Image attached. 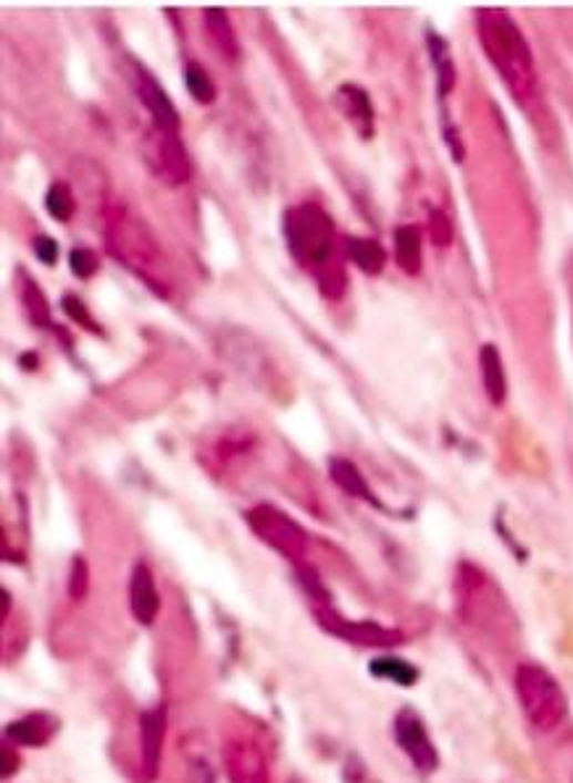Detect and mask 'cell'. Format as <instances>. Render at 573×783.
Instances as JSON below:
<instances>
[{"label": "cell", "instance_id": "cell-1", "mask_svg": "<svg viewBox=\"0 0 573 783\" xmlns=\"http://www.w3.org/2000/svg\"><path fill=\"white\" fill-rule=\"evenodd\" d=\"M477 34L487 61L523 109H534L540 101V74H536L534 53L523 38L513 17L502 9L477 11Z\"/></svg>", "mask_w": 573, "mask_h": 783}, {"label": "cell", "instance_id": "cell-2", "mask_svg": "<svg viewBox=\"0 0 573 783\" xmlns=\"http://www.w3.org/2000/svg\"><path fill=\"white\" fill-rule=\"evenodd\" d=\"M285 239L295 264L318 281L324 295L339 298L348 287L345 264L337 260V229L318 203H300L285 214Z\"/></svg>", "mask_w": 573, "mask_h": 783}, {"label": "cell", "instance_id": "cell-3", "mask_svg": "<svg viewBox=\"0 0 573 783\" xmlns=\"http://www.w3.org/2000/svg\"><path fill=\"white\" fill-rule=\"evenodd\" d=\"M109 250L166 298L172 279L166 277L164 253L155 243L153 231L137 216L126 214V210H113L109 216Z\"/></svg>", "mask_w": 573, "mask_h": 783}, {"label": "cell", "instance_id": "cell-4", "mask_svg": "<svg viewBox=\"0 0 573 783\" xmlns=\"http://www.w3.org/2000/svg\"><path fill=\"white\" fill-rule=\"evenodd\" d=\"M513 689L523 715L534 729L555 731L569 715L565 691L540 662H521L513 673Z\"/></svg>", "mask_w": 573, "mask_h": 783}, {"label": "cell", "instance_id": "cell-5", "mask_svg": "<svg viewBox=\"0 0 573 783\" xmlns=\"http://www.w3.org/2000/svg\"><path fill=\"white\" fill-rule=\"evenodd\" d=\"M247 524H250L256 536H260L268 547H274L277 553L289 557V560L300 563L303 555H306L308 536L303 532V526H297L293 518L285 516L277 507H253V511L247 513Z\"/></svg>", "mask_w": 573, "mask_h": 783}, {"label": "cell", "instance_id": "cell-6", "mask_svg": "<svg viewBox=\"0 0 573 783\" xmlns=\"http://www.w3.org/2000/svg\"><path fill=\"white\" fill-rule=\"evenodd\" d=\"M392 731L400 752L406 754L416 771L429 775L440 767V752H437L434 742H431V733L419 712L402 708L398 715H395Z\"/></svg>", "mask_w": 573, "mask_h": 783}, {"label": "cell", "instance_id": "cell-7", "mask_svg": "<svg viewBox=\"0 0 573 783\" xmlns=\"http://www.w3.org/2000/svg\"><path fill=\"white\" fill-rule=\"evenodd\" d=\"M316 616H318V624H321L329 633H335L337 639L352 641V645L379 647V650L381 647L387 650V647L402 645V633L395 629H385V626H377V624H356V620H345L327 608H318Z\"/></svg>", "mask_w": 573, "mask_h": 783}, {"label": "cell", "instance_id": "cell-8", "mask_svg": "<svg viewBox=\"0 0 573 783\" xmlns=\"http://www.w3.org/2000/svg\"><path fill=\"white\" fill-rule=\"evenodd\" d=\"M126 602H130L132 618L140 626H153L161 612V595L155 584L153 568L145 560H137L130 570V587H126Z\"/></svg>", "mask_w": 573, "mask_h": 783}, {"label": "cell", "instance_id": "cell-9", "mask_svg": "<svg viewBox=\"0 0 573 783\" xmlns=\"http://www.w3.org/2000/svg\"><path fill=\"white\" fill-rule=\"evenodd\" d=\"M158 130V126H155ZM153 166L155 172H158L161 179H166L168 185H185L190 179V158L185 145H182L180 134L168 132V130H158L153 140Z\"/></svg>", "mask_w": 573, "mask_h": 783}, {"label": "cell", "instance_id": "cell-10", "mask_svg": "<svg viewBox=\"0 0 573 783\" xmlns=\"http://www.w3.org/2000/svg\"><path fill=\"white\" fill-rule=\"evenodd\" d=\"M166 739V708L155 704L145 710L140 718V750H143V771L147 779H155L161 771V758H164Z\"/></svg>", "mask_w": 573, "mask_h": 783}, {"label": "cell", "instance_id": "cell-11", "mask_svg": "<svg viewBox=\"0 0 573 783\" xmlns=\"http://www.w3.org/2000/svg\"><path fill=\"white\" fill-rule=\"evenodd\" d=\"M224 763L232 783H268V765L256 744L232 742L224 752Z\"/></svg>", "mask_w": 573, "mask_h": 783}, {"label": "cell", "instance_id": "cell-12", "mask_svg": "<svg viewBox=\"0 0 573 783\" xmlns=\"http://www.w3.org/2000/svg\"><path fill=\"white\" fill-rule=\"evenodd\" d=\"M134 87H137V97L143 101L145 109L151 111L153 122H155V126H158V130H168V132L180 130V114H176L174 103L168 101L166 90L161 87L155 76H151L140 69L137 80H134Z\"/></svg>", "mask_w": 573, "mask_h": 783}, {"label": "cell", "instance_id": "cell-13", "mask_svg": "<svg viewBox=\"0 0 573 783\" xmlns=\"http://www.w3.org/2000/svg\"><path fill=\"white\" fill-rule=\"evenodd\" d=\"M335 105L348 122L356 126L360 137L374 134V103L369 93L358 84H339L335 90Z\"/></svg>", "mask_w": 573, "mask_h": 783}, {"label": "cell", "instance_id": "cell-14", "mask_svg": "<svg viewBox=\"0 0 573 783\" xmlns=\"http://www.w3.org/2000/svg\"><path fill=\"white\" fill-rule=\"evenodd\" d=\"M59 731V721L48 712H32V715L19 718L6 729L9 742L21 746H42L53 739V733Z\"/></svg>", "mask_w": 573, "mask_h": 783}, {"label": "cell", "instance_id": "cell-15", "mask_svg": "<svg viewBox=\"0 0 573 783\" xmlns=\"http://www.w3.org/2000/svg\"><path fill=\"white\" fill-rule=\"evenodd\" d=\"M479 371L481 384H484V394L490 398L492 405H502L508 400V377L505 365H502L500 350L492 342L481 344L479 350Z\"/></svg>", "mask_w": 573, "mask_h": 783}, {"label": "cell", "instance_id": "cell-16", "mask_svg": "<svg viewBox=\"0 0 573 783\" xmlns=\"http://www.w3.org/2000/svg\"><path fill=\"white\" fill-rule=\"evenodd\" d=\"M395 260L410 277H419L423 268V231L416 224H400L395 229Z\"/></svg>", "mask_w": 573, "mask_h": 783}, {"label": "cell", "instance_id": "cell-17", "mask_svg": "<svg viewBox=\"0 0 573 783\" xmlns=\"http://www.w3.org/2000/svg\"><path fill=\"white\" fill-rule=\"evenodd\" d=\"M329 476L345 495L364 499V503H371L379 507V499L374 497L369 482H366L364 474L358 471V465L348 461V457H329Z\"/></svg>", "mask_w": 573, "mask_h": 783}, {"label": "cell", "instance_id": "cell-18", "mask_svg": "<svg viewBox=\"0 0 573 783\" xmlns=\"http://www.w3.org/2000/svg\"><path fill=\"white\" fill-rule=\"evenodd\" d=\"M345 256L369 277H379L387 266V250L379 239L374 237H348L345 239Z\"/></svg>", "mask_w": 573, "mask_h": 783}, {"label": "cell", "instance_id": "cell-19", "mask_svg": "<svg viewBox=\"0 0 573 783\" xmlns=\"http://www.w3.org/2000/svg\"><path fill=\"white\" fill-rule=\"evenodd\" d=\"M427 51L429 59L434 63V72H437V90H440V97H448L452 93V87H456V61H452L450 53V42L440 38V34L429 32L427 34Z\"/></svg>", "mask_w": 573, "mask_h": 783}, {"label": "cell", "instance_id": "cell-20", "mask_svg": "<svg viewBox=\"0 0 573 783\" xmlns=\"http://www.w3.org/2000/svg\"><path fill=\"white\" fill-rule=\"evenodd\" d=\"M205 19V34H208L211 45L216 48L224 59H237V34L235 27H232L229 13L224 9H208L203 11Z\"/></svg>", "mask_w": 573, "mask_h": 783}, {"label": "cell", "instance_id": "cell-21", "mask_svg": "<svg viewBox=\"0 0 573 783\" xmlns=\"http://www.w3.org/2000/svg\"><path fill=\"white\" fill-rule=\"evenodd\" d=\"M371 676L374 679L398 683V687H413L419 681V668L410 666L408 660L395 658V655H381V658L371 660Z\"/></svg>", "mask_w": 573, "mask_h": 783}, {"label": "cell", "instance_id": "cell-22", "mask_svg": "<svg viewBox=\"0 0 573 783\" xmlns=\"http://www.w3.org/2000/svg\"><path fill=\"white\" fill-rule=\"evenodd\" d=\"M45 208L55 221L61 224L72 221L76 214V197L72 193V187H69L66 182H53L45 193Z\"/></svg>", "mask_w": 573, "mask_h": 783}, {"label": "cell", "instance_id": "cell-23", "mask_svg": "<svg viewBox=\"0 0 573 783\" xmlns=\"http://www.w3.org/2000/svg\"><path fill=\"white\" fill-rule=\"evenodd\" d=\"M185 84H187V93L193 95V101L211 105L216 101V84L211 80L208 72L201 66V63L190 61L185 66Z\"/></svg>", "mask_w": 573, "mask_h": 783}, {"label": "cell", "instance_id": "cell-24", "mask_svg": "<svg viewBox=\"0 0 573 783\" xmlns=\"http://www.w3.org/2000/svg\"><path fill=\"white\" fill-rule=\"evenodd\" d=\"M66 589H69V597L72 599H84V595L90 591V566L80 555H76L72 560V566H69Z\"/></svg>", "mask_w": 573, "mask_h": 783}, {"label": "cell", "instance_id": "cell-25", "mask_svg": "<svg viewBox=\"0 0 573 783\" xmlns=\"http://www.w3.org/2000/svg\"><path fill=\"white\" fill-rule=\"evenodd\" d=\"M69 268H72L76 279H90L101 268V258L90 248H74L69 253Z\"/></svg>", "mask_w": 573, "mask_h": 783}, {"label": "cell", "instance_id": "cell-26", "mask_svg": "<svg viewBox=\"0 0 573 783\" xmlns=\"http://www.w3.org/2000/svg\"><path fill=\"white\" fill-rule=\"evenodd\" d=\"M24 306H27V310H30L34 323L51 321V313H48V302H45V298H42L40 287L34 285L30 277H27V281H24Z\"/></svg>", "mask_w": 573, "mask_h": 783}, {"label": "cell", "instance_id": "cell-27", "mask_svg": "<svg viewBox=\"0 0 573 783\" xmlns=\"http://www.w3.org/2000/svg\"><path fill=\"white\" fill-rule=\"evenodd\" d=\"M427 235L431 239V245H437V248H448L452 243V227H450V218L442 214V210H431L429 224H427Z\"/></svg>", "mask_w": 573, "mask_h": 783}, {"label": "cell", "instance_id": "cell-28", "mask_svg": "<svg viewBox=\"0 0 573 783\" xmlns=\"http://www.w3.org/2000/svg\"><path fill=\"white\" fill-rule=\"evenodd\" d=\"M61 306H63V310H66L69 319H74L76 323H80V327L93 329V331H101V327H98L93 316H90V310L84 308V302H82L80 298H76V295H63Z\"/></svg>", "mask_w": 573, "mask_h": 783}, {"label": "cell", "instance_id": "cell-29", "mask_svg": "<svg viewBox=\"0 0 573 783\" xmlns=\"http://www.w3.org/2000/svg\"><path fill=\"white\" fill-rule=\"evenodd\" d=\"M32 250H34V256H38L40 264H45V266H53L55 260H59V243L48 235L34 237Z\"/></svg>", "mask_w": 573, "mask_h": 783}, {"label": "cell", "instance_id": "cell-30", "mask_svg": "<svg viewBox=\"0 0 573 783\" xmlns=\"http://www.w3.org/2000/svg\"><path fill=\"white\" fill-rule=\"evenodd\" d=\"M190 779H193V783H216V775L205 760H193L190 763Z\"/></svg>", "mask_w": 573, "mask_h": 783}]
</instances>
